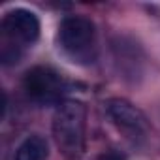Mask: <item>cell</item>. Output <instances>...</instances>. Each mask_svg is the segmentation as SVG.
<instances>
[{
	"instance_id": "obj_1",
	"label": "cell",
	"mask_w": 160,
	"mask_h": 160,
	"mask_svg": "<svg viewBox=\"0 0 160 160\" xmlns=\"http://www.w3.org/2000/svg\"><path fill=\"white\" fill-rule=\"evenodd\" d=\"M87 128V108L77 100H66L58 106L53 117V136L58 149L75 158L83 152Z\"/></svg>"
},
{
	"instance_id": "obj_6",
	"label": "cell",
	"mask_w": 160,
	"mask_h": 160,
	"mask_svg": "<svg viewBox=\"0 0 160 160\" xmlns=\"http://www.w3.org/2000/svg\"><path fill=\"white\" fill-rule=\"evenodd\" d=\"M113 58L117 64V70L122 73L124 79H136L143 73V51L141 47L128 36H117L111 42Z\"/></svg>"
},
{
	"instance_id": "obj_5",
	"label": "cell",
	"mask_w": 160,
	"mask_h": 160,
	"mask_svg": "<svg viewBox=\"0 0 160 160\" xmlns=\"http://www.w3.org/2000/svg\"><path fill=\"white\" fill-rule=\"evenodd\" d=\"M2 28L10 43H25L30 45L40 36V19L34 12L25 8H15L4 15Z\"/></svg>"
},
{
	"instance_id": "obj_3",
	"label": "cell",
	"mask_w": 160,
	"mask_h": 160,
	"mask_svg": "<svg viewBox=\"0 0 160 160\" xmlns=\"http://www.w3.org/2000/svg\"><path fill=\"white\" fill-rule=\"evenodd\" d=\"M23 89L32 102L43 106V104L60 102V98L68 91V83L53 68L34 66L23 77Z\"/></svg>"
},
{
	"instance_id": "obj_8",
	"label": "cell",
	"mask_w": 160,
	"mask_h": 160,
	"mask_svg": "<svg viewBox=\"0 0 160 160\" xmlns=\"http://www.w3.org/2000/svg\"><path fill=\"white\" fill-rule=\"evenodd\" d=\"M96 160H128V156L122 152V151H117V149H108L104 151Z\"/></svg>"
},
{
	"instance_id": "obj_2",
	"label": "cell",
	"mask_w": 160,
	"mask_h": 160,
	"mask_svg": "<svg viewBox=\"0 0 160 160\" xmlns=\"http://www.w3.org/2000/svg\"><path fill=\"white\" fill-rule=\"evenodd\" d=\"M58 43L73 60L89 64L96 58V27L89 17L68 15L58 25Z\"/></svg>"
},
{
	"instance_id": "obj_7",
	"label": "cell",
	"mask_w": 160,
	"mask_h": 160,
	"mask_svg": "<svg viewBox=\"0 0 160 160\" xmlns=\"http://www.w3.org/2000/svg\"><path fill=\"white\" fill-rule=\"evenodd\" d=\"M15 160H49L47 139L34 134L28 136L15 151Z\"/></svg>"
},
{
	"instance_id": "obj_4",
	"label": "cell",
	"mask_w": 160,
	"mask_h": 160,
	"mask_svg": "<svg viewBox=\"0 0 160 160\" xmlns=\"http://www.w3.org/2000/svg\"><path fill=\"white\" fill-rule=\"evenodd\" d=\"M106 111L119 130H122L130 139H143L149 134L147 117L139 108L124 98H109L106 102Z\"/></svg>"
}]
</instances>
